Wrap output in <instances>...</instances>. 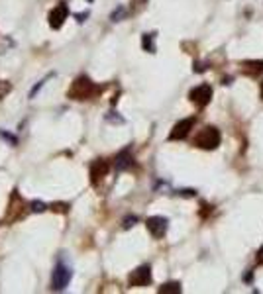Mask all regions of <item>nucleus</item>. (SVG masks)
<instances>
[{"instance_id":"obj_7","label":"nucleus","mask_w":263,"mask_h":294,"mask_svg":"<svg viewBox=\"0 0 263 294\" xmlns=\"http://www.w3.org/2000/svg\"><path fill=\"white\" fill-rule=\"evenodd\" d=\"M108 171H110V163H108L106 159L92 161V165H90V182H92V184H99V180H101L102 177H106Z\"/></svg>"},{"instance_id":"obj_18","label":"nucleus","mask_w":263,"mask_h":294,"mask_svg":"<svg viewBox=\"0 0 263 294\" xmlns=\"http://www.w3.org/2000/svg\"><path fill=\"white\" fill-rule=\"evenodd\" d=\"M45 208H47V206L43 204V202H32V204H30V210H32V212H43Z\"/></svg>"},{"instance_id":"obj_5","label":"nucleus","mask_w":263,"mask_h":294,"mask_svg":"<svg viewBox=\"0 0 263 294\" xmlns=\"http://www.w3.org/2000/svg\"><path fill=\"white\" fill-rule=\"evenodd\" d=\"M188 98H190V102L197 104V106H206V104L210 102V98H212V89L208 87V85H199V87H195V89L190 90V94H188Z\"/></svg>"},{"instance_id":"obj_11","label":"nucleus","mask_w":263,"mask_h":294,"mask_svg":"<svg viewBox=\"0 0 263 294\" xmlns=\"http://www.w3.org/2000/svg\"><path fill=\"white\" fill-rule=\"evenodd\" d=\"M132 165H134V157L130 153V149H124V151H120V153L116 155V169L118 171H126Z\"/></svg>"},{"instance_id":"obj_10","label":"nucleus","mask_w":263,"mask_h":294,"mask_svg":"<svg viewBox=\"0 0 263 294\" xmlns=\"http://www.w3.org/2000/svg\"><path fill=\"white\" fill-rule=\"evenodd\" d=\"M24 214H26V202L18 196V194H12L8 218H10V220H20V218H24Z\"/></svg>"},{"instance_id":"obj_13","label":"nucleus","mask_w":263,"mask_h":294,"mask_svg":"<svg viewBox=\"0 0 263 294\" xmlns=\"http://www.w3.org/2000/svg\"><path fill=\"white\" fill-rule=\"evenodd\" d=\"M155 34H144V38H141V47L146 49V51L150 53H155Z\"/></svg>"},{"instance_id":"obj_21","label":"nucleus","mask_w":263,"mask_h":294,"mask_svg":"<svg viewBox=\"0 0 263 294\" xmlns=\"http://www.w3.org/2000/svg\"><path fill=\"white\" fill-rule=\"evenodd\" d=\"M179 194H181V196H195V191L187 189V191H179Z\"/></svg>"},{"instance_id":"obj_9","label":"nucleus","mask_w":263,"mask_h":294,"mask_svg":"<svg viewBox=\"0 0 263 294\" xmlns=\"http://www.w3.org/2000/svg\"><path fill=\"white\" fill-rule=\"evenodd\" d=\"M67 16H69V8H67L65 4L55 6L50 12V26L53 28V30H59V28L63 26V22L67 20Z\"/></svg>"},{"instance_id":"obj_17","label":"nucleus","mask_w":263,"mask_h":294,"mask_svg":"<svg viewBox=\"0 0 263 294\" xmlns=\"http://www.w3.org/2000/svg\"><path fill=\"white\" fill-rule=\"evenodd\" d=\"M50 208H51V210H53V212H59V214H65V212L69 210V206L63 204V202H57V204H51Z\"/></svg>"},{"instance_id":"obj_15","label":"nucleus","mask_w":263,"mask_h":294,"mask_svg":"<svg viewBox=\"0 0 263 294\" xmlns=\"http://www.w3.org/2000/svg\"><path fill=\"white\" fill-rule=\"evenodd\" d=\"M126 8L124 6H120V8H116V10H114L112 14H110V20H112V22H120V20H122V18H126Z\"/></svg>"},{"instance_id":"obj_1","label":"nucleus","mask_w":263,"mask_h":294,"mask_svg":"<svg viewBox=\"0 0 263 294\" xmlns=\"http://www.w3.org/2000/svg\"><path fill=\"white\" fill-rule=\"evenodd\" d=\"M101 92V87H97L92 81L85 75H81V77H77L73 81V85H71V89L67 92V96L71 98V100H88V98H92L94 94H99Z\"/></svg>"},{"instance_id":"obj_23","label":"nucleus","mask_w":263,"mask_h":294,"mask_svg":"<svg viewBox=\"0 0 263 294\" xmlns=\"http://www.w3.org/2000/svg\"><path fill=\"white\" fill-rule=\"evenodd\" d=\"M259 94H261V98H263V81H261V85H259Z\"/></svg>"},{"instance_id":"obj_12","label":"nucleus","mask_w":263,"mask_h":294,"mask_svg":"<svg viewBox=\"0 0 263 294\" xmlns=\"http://www.w3.org/2000/svg\"><path fill=\"white\" fill-rule=\"evenodd\" d=\"M242 67H244V75H248V77H257V75L263 71V61L261 59H257V61H244Z\"/></svg>"},{"instance_id":"obj_16","label":"nucleus","mask_w":263,"mask_h":294,"mask_svg":"<svg viewBox=\"0 0 263 294\" xmlns=\"http://www.w3.org/2000/svg\"><path fill=\"white\" fill-rule=\"evenodd\" d=\"M10 90H12V85H10L8 81H0V100H2L6 94H10Z\"/></svg>"},{"instance_id":"obj_22","label":"nucleus","mask_w":263,"mask_h":294,"mask_svg":"<svg viewBox=\"0 0 263 294\" xmlns=\"http://www.w3.org/2000/svg\"><path fill=\"white\" fill-rule=\"evenodd\" d=\"M257 263H259V265H263V247L259 249V251H257Z\"/></svg>"},{"instance_id":"obj_6","label":"nucleus","mask_w":263,"mask_h":294,"mask_svg":"<svg viewBox=\"0 0 263 294\" xmlns=\"http://www.w3.org/2000/svg\"><path fill=\"white\" fill-rule=\"evenodd\" d=\"M146 226H148V230H150L151 235H153L155 239H159V237L165 235L169 222H167V218H163V216H153L146 222Z\"/></svg>"},{"instance_id":"obj_4","label":"nucleus","mask_w":263,"mask_h":294,"mask_svg":"<svg viewBox=\"0 0 263 294\" xmlns=\"http://www.w3.org/2000/svg\"><path fill=\"white\" fill-rule=\"evenodd\" d=\"M130 286H148L151 282V267L150 265H141L136 271H132V275L128 277Z\"/></svg>"},{"instance_id":"obj_3","label":"nucleus","mask_w":263,"mask_h":294,"mask_svg":"<svg viewBox=\"0 0 263 294\" xmlns=\"http://www.w3.org/2000/svg\"><path fill=\"white\" fill-rule=\"evenodd\" d=\"M71 277H73L71 269L67 267V265H63V263H59L57 267L53 269V277H51V288H53V290H63L65 286H69V282H71Z\"/></svg>"},{"instance_id":"obj_14","label":"nucleus","mask_w":263,"mask_h":294,"mask_svg":"<svg viewBox=\"0 0 263 294\" xmlns=\"http://www.w3.org/2000/svg\"><path fill=\"white\" fill-rule=\"evenodd\" d=\"M183 290L179 282H165L161 288H159V294H179Z\"/></svg>"},{"instance_id":"obj_19","label":"nucleus","mask_w":263,"mask_h":294,"mask_svg":"<svg viewBox=\"0 0 263 294\" xmlns=\"http://www.w3.org/2000/svg\"><path fill=\"white\" fill-rule=\"evenodd\" d=\"M134 224H138V218H136V216H128L124 220V228H126V230H128V228H132Z\"/></svg>"},{"instance_id":"obj_20","label":"nucleus","mask_w":263,"mask_h":294,"mask_svg":"<svg viewBox=\"0 0 263 294\" xmlns=\"http://www.w3.org/2000/svg\"><path fill=\"white\" fill-rule=\"evenodd\" d=\"M253 281V273L248 271V273H244V282H251Z\"/></svg>"},{"instance_id":"obj_2","label":"nucleus","mask_w":263,"mask_h":294,"mask_svg":"<svg viewBox=\"0 0 263 294\" xmlns=\"http://www.w3.org/2000/svg\"><path fill=\"white\" fill-rule=\"evenodd\" d=\"M220 141H222V136H220L218 128H214V126H206V128L201 129V131L197 133V138H195V145L201 147V149L210 151V149H216V147L220 145Z\"/></svg>"},{"instance_id":"obj_8","label":"nucleus","mask_w":263,"mask_h":294,"mask_svg":"<svg viewBox=\"0 0 263 294\" xmlns=\"http://www.w3.org/2000/svg\"><path fill=\"white\" fill-rule=\"evenodd\" d=\"M195 126V118H185V120H181L179 124H175V128L171 129V133H169V140H185L188 136V131L193 129Z\"/></svg>"}]
</instances>
